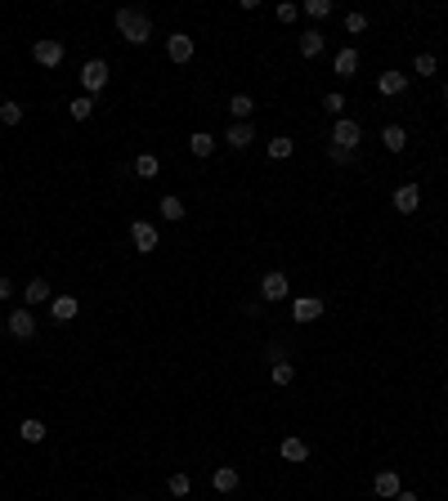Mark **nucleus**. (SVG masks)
I'll list each match as a JSON object with an SVG mask.
<instances>
[{"mask_svg": "<svg viewBox=\"0 0 448 501\" xmlns=\"http://www.w3.org/2000/svg\"><path fill=\"white\" fill-rule=\"evenodd\" d=\"M117 36L130 41V45H148L153 41V14H144V9H117Z\"/></svg>", "mask_w": 448, "mask_h": 501, "instance_id": "nucleus-1", "label": "nucleus"}, {"mask_svg": "<svg viewBox=\"0 0 448 501\" xmlns=\"http://www.w3.org/2000/svg\"><path fill=\"white\" fill-rule=\"evenodd\" d=\"M108 76H112V72H108V63H104V59H86V63H81V94H90V98H94L99 90L108 86Z\"/></svg>", "mask_w": 448, "mask_h": 501, "instance_id": "nucleus-2", "label": "nucleus"}, {"mask_svg": "<svg viewBox=\"0 0 448 501\" xmlns=\"http://www.w3.org/2000/svg\"><path fill=\"white\" fill-rule=\"evenodd\" d=\"M363 139V126L350 121V116H341V121H332V148H345V153H354Z\"/></svg>", "mask_w": 448, "mask_h": 501, "instance_id": "nucleus-3", "label": "nucleus"}, {"mask_svg": "<svg viewBox=\"0 0 448 501\" xmlns=\"http://www.w3.org/2000/svg\"><path fill=\"white\" fill-rule=\"evenodd\" d=\"M130 242H135L139 255H153V250L161 246V233L148 224V220H135V224H130Z\"/></svg>", "mask_w": 448, "mask_h": 501, "instance_id": "nucleus-4", "label": "nucleus"}, {"mask_svg": "<svg viewBox=\"0 0 448 501\" xmlns=\"http://www.w3.org/2000/svg\"><path fill=\"white\" fill-rule=\"evenodd\" d=\"M63 54H68V49H63V41H54V36H41L36 45H31V59H36L41 68H59Z\"/></svg>", "mask_w": 448, "mask_h": 501, "instance_id": "nucleus-5", "label": "nucleus"}, {"mask_svg": "<svg viewBox=\"0 0 448 501\" xmlns=\"http://www.w3.org/2000/svg\"><path fill=\"white\" fill-rule=\"evenodd\" d=\"M5 327H9V336H14V340H31V336H36V313L23 305V309H14V313H9V323H5Z\"/></svg>", "mask_w": 448, "mask_h": 501, "instance_id": "nucleus-6", "label": "nucleus"}, {"mask_svg": "<svg viewBox=\"0 0 448 501\" xmlns=\"http://www.w3.org/2000/svg\"><path fill=\"white\" fill-rule=\"evenodd\" d=\"M166 54H171V63H189L197 54V41L189 31H171V36H166Z\"/></svg>", "mask_w": 448, "mask_h": 501, "instance_id": "nucleus-7", "label": "nucleus"}, {"mask_svg": "<svg viewBox=\"0 0 448 501\" xmlns=\"http://www.w3.org/2000/svg\"><path fill=\"white\" fill-rule=\"evenodd\" d=\"M323 318V300L319 295H296L292 300V323H319Z\"/></svg>", "mask_w": 448, "mask_h": 501, "instance_id": "nucleus-8", "label": "nucleus"}, {"mask_svg": "<svg viewBox=\"0 0 448 501\" xmlns=\"http://www.w3.org/2000/svg\"><path fill=\"white\" fill-rule=\"evenodd\" d=\"M252 143H256V126L252 121H238V126L224 130V148H234V153H242V148H252Z\"/></svg>", "mask_w": 448, "mask_h": 501, "instance_id": "nucleus-9", "label": "nucleus"}, {"mask_svg": "<svg viewBox=\"0 0 448 501\" xmlns=\"http://www.w3.org/2000/svg\"><path fill=\"white\" fill-rule=\"evenodd\" d=\"M76 313H81L76 295H54V300H49V323H72Z\"/></svg>", "mask_w": 448, "mask_h": 501, "instance_id": "nucleus-10", "label": "nucleus"}, {"mask_svg": "<svg viewBox=\"0 0 448 501\" xmlns=\"http://www.w3.org/2000/svg\"><path fill=\"white\" fill-rule=\"evenodd\" d=\"M296 49H301V59H319L323 49H327V41H323L319 27H305L301 36H296Z\"/></svg>", "mask_w": 448, "mask_h": 501, "instance_id": "nucleus-11", "label": "nucleus"}, {"mask_svg": "<svg viewBox=\"0 0 448 501\" xmlns=\"http://www.w3.org/2000/svg\"><path fill=\"white\" fill-rule=\"evenodd\" d=\"M287 291H292L287 273H278V269H274V273H264V278H260V295H264V300H287Z\"/></svg>", "mask_w": 448, "mask_h": 501, "instance_id": "nucleus-12", "label": "nucleus"}, {"mask_svg": "<svg viewBox=\"0 0 448 501\" xmlns=\"http://www.w3.org/2000/svg\"><path fill=\"white\" fill-rule=\"evenodd\" d=\"M417 206H422V188H417V183H399V188H394V211L412 215Z\"/></svg>", "mask_w": 448, "mask_h": 501, "instance_id": "nucleus-13", "label": "nucleus"}, {"mask_svg": "<svg viewBox=\"0 0 448 501\" xmlns=\"http://www.w3.org/2000/svg\"><path fill=\"white\" fill-rule=\"evenodd\" d=\"M238 483H242V475L234 470V465H215L211 470V488L215 492H238Z\"/></svg>", "mask_w": 448, "mask_h": 501, "instance_id": "nucleus-14", "label": "nucleus"}, {"mask_svg": "<svg viewBox=\"0 0 448 501\" xmlns=\"http://www.w3.org/2000/svg\"><path fill=\"white\" fill-rule=\"evenodd\" d=\"M23 300H27V309H36V305H49V300H54V291H49L45 278H31L27 287H23Z\"/></svg>", "mask_w": 448, "mask_h": 501, "instance_id": "nucleus-15", "label": "nucleus"}, {"mask_svg": "<svg viewBox=\"0 0 448 501\" xmlns=\"http://www.w3.org/2000/svg\"><path fill=\"white\" fill-rule=\"evenodd\" d=\"M372 492H377V497H386V501H394V497L404 492V483H399V475H394V470H381V475L372 479Z\"/></svg>", "mask_w": 448, "mask_h": 501, "instance_id": "nucleus-16", "label": "nucleus"}, {"mask_svg": "<svg viewBox=\"0 0 448 501\" xmlns=\"http://www.w3.org/2000/svg\"><path fill=\"white\" fill-rule=\"evenodd\" d=\"M377 90L386 94V98L404 94V90H408V72H381V76H377Z\"/></svg>", "mask_w": 448, "mask_h": 501, "instance_id": "nucleus-17", "label": "nucleus"}, {"mask_svg": "<svg viewBox=\"0 0 448 501\" xmlns=\"http://www.w3.org/2000/svg\"><path fill=\"white\" fill-rule=\"evenodd\" d=\"M381 143H386V153H404V148H408V130L399 121H390L386 130H381Z\"/></svg>", "mask_w": 448, "mask_h": 501, "instance_id": "nucleus-18", "label": "nucleus"}, {"mask_svg": "<svg viewBox=\"0 0 448 501\" xmlns=\"http://www.w3.org/2000/svg\"><path fill=\"white\" fill-rule=\"evenodd\" d=\"M278 452H283V461H292V465H301V461H309V443L305 439H283V447H278Z\"/></svg>", "mask_w": 448, "mask_h": 501, "instance_id": "nucleus-19", "label": "nucleus"}, {"mask_svg": "<svg viewBox=\"0 0 448 501\" xmlns=\"http://www.w3.org/2000/svg\"><path fill=\"white\" fill-rule=\"evenodd\" d=\"M337 76H345V81L359 76V49L354 45H345L341 54H337Z\"/></svg>", "mask_w": 448, "mask_h": 501, "instance_id": "nucleus-20", "label": "nucleus"}, {"mask_svg": "<svg viewBox=\"0 0 448 501\" xmlns=\"http://www.w3.org/2000/svg\"><path fill=\"white\" fill-rule=\"evenodd\" d=\"M215 143H220L215 135H206V130H197V135H189V153H193V157H211V153H215Z\"/></svg>", "mask_w": 448, "mask_h": 501, "instance_id": "nucleus-21", "label": "nucleus"}, {"mask_svg": "<svg viewBox=\"0 0 448 501\" xmlns=\"http://www.w3.org/2000/svg\"><path fill=\"white\" fill-rule=\"evenodd\" d=\"M157 211H161V220H171V224H179V220H184V215H189V211H184V202H179L175 193H166Z\"/></svg>", "mask_w": 448, "mask_h": 501, "instance_id": "nucleus-22", "label": "nucleus"}, {"mask_svg": "<svg viewBox=\"0 0 448 501\" xmlns=\"http://www.w3.org/2000/svg\"><path fill=\"white\" fill-rule=\"evenodd\" d=\"M135 175H139V179H157V175H161L157 153H139V157H135Z\"/></svg>", "mask_w": 448, "mask_h": 501, "instance_id": "nucleus-23", "label": "nucleus"}, {"mask_svg": "<svg viewBox=\"0 0 448 501\" xmlns=\"http://www.w3.org/2000/svg\"><path fill=\"white\" fill-rule=\"evenodd\" d=\"M68 116H72V121H90V116H94V98L90 94H76L72 103H68Z\"/></svg>", "mask_w": 448, "mask_h": 501, "instance_id": "nucleus-24", "label": "nucleus"}, {"mask_svg": "<svg viewBox=\"0 0 448 501\" xmlns=\"http://www.w3.org/2000/svg\"><path fill=\"white\" fill-rule=\"evenodd\" d=\"M229 112H234L238 121H252V112H256V98H252V94H234V98H229Z\"/></svg>", "mask_w": 448, "mask_h": 501, "instance_id": "nucleus-25", "label": "nucleus"}, {"mask_svg": "<svg viewBox=\"0 0 448 501\" xmlns=\"http://www.w3.org/2000/svg\"><path fill=\"white\" fill-rule=\"evenodd\" d=\"M23 121V103H14V98H0V126H19Z\"/></svg>", "mask_w": 448, "mask_h": 501, "instance_id": "nucleus-26", "label": "nucleus"}, {"mask_svg": "<svg viewBox=\"0 0 448 501\" xmlns=\"http://www.w3.org/2000/svg\"><path fill=\"white\" fill-rule=\"evenodd\" d=\"M19 434L27 443H45V421H36V416H27V421L19 425Z\"/></svg>", "mask_w": 448, "mask_h": 501, "instance_id": "nucleus-27", "label": "nucleus"}, {"mask_svg": "<svg viewBox=\"0 0 448 501\" xmlns=\"http://www.w3.org/2000/svg\"><path fill=\"white\" fill-rule=\"evenodd\" d=\"M292 153H296V143H292L287 135H274V139H269V157H274V161H287Z\"/></svg>", "mask_w": 448, "mask_h": 501, "instance_id": "nucleus-28", "label": "nucleus"}, {"mask_svg": "<svg viewBox=\"0 0 448 501\" xmlns=\"http://www.w3.org/2000/svg\"><path fill=\"white\" fill-rule=\"evenodd\" d=\"M269 376H274V385H292V380H296V367H292L287 358H278V363H274V372H269Z\"/></svg>", "mask_w": 448, "mask_h": 501, "instance_id": "nucleus-29", "label": "nucleus"}, {"mask_svg": "<svg viewBox=\"0 0 448 501\" xmlns=\"http://www.w3.org/2000/svg\"><path fill=\"white\" fill-rule=\"evenodd\" d=\"M301 9L309 14V19H319V23H323V19H332V0H305Z\"/></svg>", "mask_w": 448, "mask_h": 501, "instance_id": "nucleus-30", "label": "nucleus"}, {"mask_svg": "<svg viewBox=\"0 0 448 501\" xmlns=\"http://www.w3.org/2000/svg\"><path fill=\"white\" fill-rule=\"evenodd\" d=\"M412 72H417V76H435V72H439V59H435V54H417Z\"/></svg>", "mask_w": 448, "mask_h": 501, "instance_id": "nucleus-31", "label": "nucleus"}, {"mask_svg": "<svg viewBox=\"0 0 448 501\" xmlns=\"http://www.w3.org/2000/svg\"><path fill=\"white\" fill-rule=\"evenodd\" d=\"M166 488H171V497H189V492H193V479L179 470V475H171V483H166Z\"/></svg>", "mask_w": 448, "mask_h": 501, "instance_id": "nucleus-32", "label": "nucleus"}, {"mask_svg": "<svg viewBox=\"0 0 448 501\" xmlns=\"http://www.w3.org/2000/svg\"><path fill=\"white\" fill-rule=\"evenodd\" d=\"M323 108H327V116H337V121H341V116H345V94L332 90V94L323 98Z\"/></svg>", "mask_w": 448, "mask_h": 501, "instance_id": "nucleus-33", "label": "nucleus"}, {"mask_svg": "<svg viewBox=\"0 0 448 501\" xmlns=\"http://www.w3.org/2000/svg\"><path fill=\"white\" fill-rule=\"evenodd\" d=\"M345 31H350V36H363V31H368V14H345Z\"/></svg>", "mask_w": 448, "mask_h": 501, "instance_id": "nucleus-34", "label": "nucleus"}, {"mask_svg": "<svg viewBox=\"0 0 448 501\" xmlns=\"http://www.w3.org/2000/svg\"><path fill=\"white\" fill-rule=\"evenodd\" d=\"M296 19H301V5L283 0V5H278V23H296Z\"/></svg>", "mask_w": 448, "mask_h": 501, "instance_id": "nucleus-35", "label": "nucleus"}, {"mask_svg": "<svg viewBox=\"0 0 448 501\" xmlns=\"http://www.w3.org/2000/svg\"><path fill=\"white\" fill-rule=\"evenodd\" d=\"M327 157L337 161V166H350V161H354V153H345V148H332V143H327Z\"/></svg>", "mask_w": 448, "mask_h": 501, "instance_id": "nucleus-36", "label": "nucleus"}, {"mask_svg": "<svg viewBox=\"0 0 448 501\" xmlns=\"http://www.w3.org/2000/svg\"><path fill=\"white\" fill-rule=\"evenodd\" d=\"M9 295H14V282H9V278H0V300H9Z\"/></svg>", "mask_w": 448, "mask_h": 501, "instance_id": "nucleus-37", "label": "nucleus"}, {"mask_svg": "<svg viewBox=\"0 0 448 501\" xmlns=\"http://www.w3.org/2000/svg\"><path fill=\"white\" fill-rule=\"evenodd\" d=\"M394 501H422V497H417V492H408V488H404V492H399V497H394Z\"/></svg>", "mask_w": 448, "mask_h": 501, "instance_id": "nucleus-38", "label": "nucleus"}, {"mask_svg": "<svg viewBox=\"0 0 448 501\" xmlns=\"http://www.w3.org/2000/svg\"><path fill=\"white\" fill-rule=\"evenodd\" d=\"M0 336H9V327H5V323H0Z\"/></svg>", "mask_w": 448, "mask_h": 501, "instance_id": "nucleus-39", "label": "nucleus"}, {"mask_svg": "<svg viewBox=\"0 0 448 501\" xmlns=\"http://www.w3.org/2000/svg\"><path fill=\"white\" fill-rule=\"evenodd\" d=\"M444 103H448V86H444Z\"/></svg>", "mask_w": 448, "mask_h": 501, "instance_id": "nucleus-40", "label": "nucleus"}, {"mask_svg": "<svg viewBox=\"0 0 448 501\" xmlns=\"http://www.w3.org/2000/svg\"><path fill=\"white\" fill-rule=\"evenodd\" d=\"M130 501H139V497H130Z\"/></svg>", "mask_w": 448, "mask_h": 501, "instance_id": "nucleus-41", "label": "nucleus"}]
</instances>
